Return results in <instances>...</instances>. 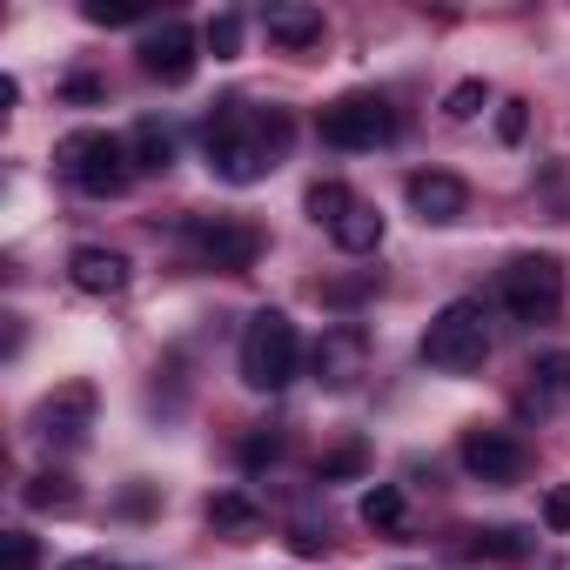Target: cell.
<instances>
[{"mask_svg":"<svg viewBox=\"0 0 570 570\" xmlns=\"http://www.w3.org/2000/svg\"><path fill=\"white\" fill-rule=\"evenodd\" d=\"M202 141H208V168H215L222 181L248 188V181H262L282 155H289V115H282V108L262 115V108H248V101H222V108L208 115Z\"/></svg>","mask_w":570,"mask_h":570,"instance_id":"6da1fadb","label":"cell"},{"mask_svg":"<svg viewBox=\"0 0 570 570\" xmlns=\"http://www.w3.org/2000/svg\"><path fill=\"white\" fill-rule=\"evenodd\" d=\"M483 356H490V316H483V303H470V296L443 303L430 316V330H423V363L443 370V376H470V370H483Z\"/></svg>","mask_w":570,"mask_h":570,"instance_id":"7a4b0ae2","label":"cell"},{"mask_svg":"<svg viewBox=\"0 0 570 570\" xmlns=\"http://www.w3.org/2000/svg\"><path fill=\"white\" fill-rule=\"evenodd\" d=\"M296 370H303V336H296V323L282 316V309L248 316V330H242V383H248V390H289Z\"/></svg>","mask_w":570,"mask_h":570,"instance_id":"3957f363","label":"cell"},{"mask_svg":"<svg viewBox=\"0 0 570 570\" xmlns=\"http://www.w3.org/2000/svg\"><path fill=\"white\" fill-rule=\"evenodd\" d=\"M55 161H61V175H68L81 195H121V188H128V175H135L128 141H121V135H108V128H75V135H61Z\"/></svg>","mask_w":570,"mask_h":570,"instance_id":"277c9868","label":"cell"},{"mask_svg":"<svg viewBox=\"0 0 570 570\" xmlns=\"http://www.w3.org/2000/svg\"><path fill=\"white\" fill-rule=\"evenodd\" d=\"M497 296H503V309H510L517 323H550V316L563 309V296H570L563 262H557V255H517V262H503Z\"/></svg>","mask_w":570,"mask_h":570,"instance_id":"5b68a950","label":"cell"},{"mask_svg":"<svg viewBox=\"0 0 570 570\" xmlns=\"http://www.w3.org/2000/svg\"><path fill=\"white\" fill-rule=\"evenodd\" d=\"M323 141L343 148V155L383 148V141H396V108L383 95H343V101L323 108Z\"/></svg>","mask_w":570,"mask_h":570,"instance_id":"8992f818","label":"cell"},{"mask_svg":"<svg viewBox=\"0 0 570 570\" xmlns=\"http://www.w3.org/2000/svg\"><path fill=\"white\" fill-rule=\"evenodd\" d=\"M309 370H316V383H323V390H356V383L370 376V336H363L356 323L323 330V336H316V350H309Z\"/></svg>","mask_w":570,"mask_h":570,"instance_id":"52a82bcc","label":"cell"},{"mask_svg":"<svg viewBox=\"0 0 570 570\" xmlns=\"http://www.w3.org/2000/svg\"><path fill=\"white\" fill-rule=\"evenodd\" d=\"M95 410H101V396H95V383H61L55 396H41V410H35V430L48 436V443H81L88 430H95Z\"/></svg>","mask_w":570,"mask_h":570,"instance_id":"ba28073f","label":"cell"},{"mask_svg":"<svg viewBox=\"0 0 570 570\" xmlns=\"http://www.w3.org/2000/svg\"><path fill=\"white\" fill-rule=\"evenodd\" d=\"M195 248H202L208 268L242 275V268H255V255H262V228H255V222H235V215H215V222H195Z\"/></svg>","mask_w":570,"mask_h":570,"instance_id":"9c48e42d","label":"cell"},{"mask_svg":"<svg viewBox=\"0 0 570 570\" xmlns=\"http://www.w3.org/2000/svg\"><path fill=\"white\" fill-rule=\"evenodd\" d=\"M403 195H410V208H416L430 228H450V222L470 215V181L450 175V168H416V175L403 181Z\"/></svg>","mask_w":570,"mask_h":570,"instance_id":"30bf717a","label":"cell"},{"mask_svg":"<svg viewBox=\"0 0 570 570\" xmlns=\"http://www.w3.org/2000/svg\"><path fill=\"white\" fill-rule=\"evenodd\" d=\"M463 470H470L476 483H517V476L530 470V450H523V436H510V430H470V436H463Z\"/></svg>","mask_w":570,"mask_h":570,"instance_id":"8fae6325","label":"cell"},{"mask_svg":"<svg viewBox=\"0 0 570 570\" xmlns=\"http://www.w3.org/2000/svg\"><path fill=\"white\" fill-rule=\"evenodd\" d=\"M141 75H155V81H168V88H181L188 75H195V28L188 21H161V28H148L141 35Z\"/></svg>","mask_w":570,"mask_h":570,"instance_id":"7c38bea8","label":"cell"},{"mask_svg":"<svg viewBox=\"0 0 570 570\" xmlns=\"http://www.w3.org/2000/svg\"><path fill=\"white\" fill-rule=\"evenodd\" d=\"M68 282H75V289L81 296H121L128 289V255L121 248H75L68 255Z\"/></svg>","mask_w":570,"mask_h":570,"instance_id":"4fadbf2b","label":"cell"},{"mask_svg":"<svg viewBox=\"0 0 570 570\" xmlns=\"http://www.w3.org/2000/svg\"><path fill=\"white\" fill-rule=\"evenodd\" d=\"M262 28H268V41H275V48L303 55V48H316V41H323V8H309V0H282V8H268V14H262Z\"/></svg>","mask_w":570,"mask_h":570,"instance_id":"5bb4252c","label":"cell"},{"mask_svg":"<svg viewBox=\"0 0 570 570\" xmlns=\"http://www.w3.org/2000/svg\"><path fill=\"white\" fill-rule=\"evenodd\" d=\"M330 242H336L343 255H376V248H383V215H376V208L356 195V208H350V215L330 228Z\"/></svg>","mask_w":570,"mask_h":570,"instance_id":"9a60e30c","label":"cell"},{"mask_svg":"<svg viewBox=\"0 0 570 570\" xmlns=\"http://www.w3.org/2000/svg\"><path fill=\"white\" fill-rule=\"evenodd\" d=\"M208 523H215V537H255L262 530V510L242 497V490H222V497H208Z\"/></svg>","mask_w":570,"mask_h":570,"instance_id":"2e32d148","label":"cell"},{"mask_svg":"<svg viewBox=\"0 0 570 570\" xmlns=\"http://www.w3.org/2000/svg\"><path fill=\"white\" fill-rule=\"evenodd\" d=\"M563 396H570V350H550V356L530 363V403L537 410H557Z\"/></svg>","mask_w":570,"mask_h":570,"instance_id":"e0dca14e","label":"cell"},{"mask_svg":"<svg viewBox=\"0 0 570 570\" xmlns=\"http://www.w3.org/2000/svg\"><path fill=\"white\" fill-rule=\"evenodd\" d=\"M128 155H135V168H141V175H161V168L175 161V135H168L161 121H135V135H128Z\"/></svg>","mask_w":570,"mask_h":570,"instance_id":"ac0fdd59","label":"cell"},{"mask_svg":"<svg viewBox=\"0 0 570 570\" xmlns=\"http://www.w3.org/2000/svg\"><path fill=\"white\" fill-rule=\"evenodd\" d=\"M363 523H370V530H383V537H396V530L410 523L403 490H396V483H370V490H363Z\"/></svg>","mask_w":570,"mask_h":570,"instance_id":"d6986e66","label":"cell"},{"mask_svg":"<svg viewBox=\"0 0 570 570\" xmlns=\"http://www.w3.org/2000/svg\"><path fill=\"white\" fill-rule=\"evenodd\" d=\"M21 497H28L35 510H75V503H81V490H75V476H68V470H41Z\"/></svg>","mask_w":570,"mask_h":570,"instance_id":"ffe728a7","label":"cell"},{"mask_svg":"<svg viewBox=\"0 0 570 570\" xmlns=\"http://www.w3.org/2000/svg\"><path fill=\"white\" fill-rule=\"evenodd\" d=\"M350 208H356V195H350L343 181H316V188H309V215H316L323 228H336Z\"/></svg>","mask_w":570,"mask_h":570,"instance_id":"44dd1931","label":"cell"},{"mask_svg":"<svg viewBox=\"0 0 570 570\" xmlns=\"http://www.w3.org/2000/svg\"><path fill=\"white\" fill-rule=\"evenodd\" d=\"M483 108H490V88H483V81H456V88L443 95V115H450V121H476Z\"/></svg>","mask_w":570,"mask_h":570,"instance_id":"7402d4cb","label":"cell"},{"mask_svg":"<svg viewBox=\"0 0 570 570\" xmlns=\"http://www.w3.org/2000/svg\"><path fill=\"white\" fill-rule=\"evenodd\" d=\"M95 28H128V21H141L148 8H141V0H88V8H81Z\"/></svg>","mask_w":570,"mask_h":570,"instance_id":"603a6c76","label":"cell"},{"mask_svg":"<svg viewBox=\"0 0 570 570\" xmlns=\"http://www.w3.org/2000/svg\"><path fill=\"white\" fill-rule=\"evenodd\" d=\"M208 55L215 61H235L242 55V14H215L208 21Z\"/></svg>","mask_w":570,"mask_h":570,"instance_id":"cb8c5ba5","label":"cell"},{"mask_svg":"<svg viewBox=\"0 0 570 570\" xmlns=\"http://www.w3.org/2000/svg\"><path fill=\"white\" fill-rule=\"evenodd\" d=\"M370 470V450L363 443H336L330 456H323V483H336V476H363Z\"/></svg>","mask_w":570,"mask_h":570,"instance_id":"d4e9b609","label":"cell"},{"mask_svg":"<svg viewBox=\"0 0 570 570\" xmlns=\"http://www.w3.org/2000/svg\"><path fill=\"white\" fill-rule=\"evenodd\" d=\"M523 135H530V108H523V101H503V108H497V141L517 148Z\"/></svg>","mask_w":570,"mask_h":570,"instance_id":"484cf974","label":"cell"},{"mask_svg":"<svg viewBox=\"0 0 570 570\" xmlns=\"http://www.w3.org/2000/svg\"><path fill=\"white\" fill-rule=\"evenodd\" d=\"M543 530L570 537V483H550V490H543Z\"/></svg>","mask_w":570,"mask_h":570,"instance_id":"4316f807","label":"cell"},{"mask_svg":"<svg viewBox=\"0 0 570 570\" xmlns=\"http://www.w3.org/2000/svg\"><path fill=\"white\" fill-rule=\"evenodd\" d=\"M0 543H8V570H41V543L28 530H8Z\"/></svg>","mask_w":570,"mask_h":570,"instance_id":"83f0119b","label":"cell"},{"mask_svg":"<svg viewBox=\"0 0 570 570\" xmlns=\"http://www.w3.org/2000/svg\"><path fill=\"white\" fill-rule=\"evenodd\" d=\"M476 550L483 557H523L530 543H523V530H476Z\"/></svg>","mask_w":570,"mask_h":570,"instance_id":"f1b7e54d","label":"cell"},{"mask_svg":"<svg viewBox=\"0 0 570 570\" xmlns=\"http://www.w3.org/2000/svg\"><path fill=\"white\" fill-rule=\"evenodd\" d=\"M370 289H376V275H356V282H323L316 296H323V303H363Z\"/></svg>","mask_w":570,"mask_h":570,"instance_id":"f546056e","label":"cell"},{"mask_svg":"<svg viewBox=\"0 0 570 570\" xmlns=\"http://www.w3.org/2000/svg\"><path fill=\"white\" fill-rule=\"evenodd\" d=\"M61 101H101V81L95 75H68L61 81Z\"/></svg>","mask_w":570,"mask_h":570,"instance_id":"4dcf8cb0","label":"cell"},{"mask_svg":"<svg viewBox=\"0 0 570 570\" xmlns=\"http://www.w3.org/2000/svg\"><path fill=\"white\" fill-rule=\"evenodd\" d=\"M275 450H282V443H275V436H248V443H242V463H248V470H255V463H268V456H275Z\"/></svg>","mask_w":570,"mask_h":570,"instance_id":"1f68e13d","label":"cell"},{"mask_svg":"<svg viewBox=\"0 0 570 570\" xmlns=\"http://www.w3.org/2000/svg\"><path fill=\"white\" fill-rule=\"evenodd\" d=\"M289 550H296V557H323L330 537H316V530H289Z\"/></svg>","mask_w":570,"mask_h":570,"instance_id":"d6a6232c","label":"cell"},{"mask_svg":"<svg viewBox=\"0 0 570 570\" xmlns=\"http://www.w3.org/2000/svg\"><path fill=\"white\" fill-rule=\"evenodd\" d=\"M61 570H115L108 557H75V563H61Z\"/></svg>","mask_w":570,"mask_h":570,"instance_id":"836d02e7","label":"cell"}]
</instances>
